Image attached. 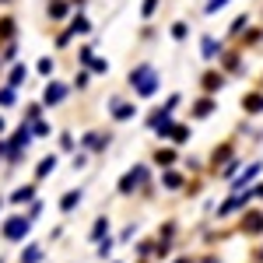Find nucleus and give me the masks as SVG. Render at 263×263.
Segmentation results:
<instances>
[{"label": "nucleus", "instance_id": "f257e3e1", "mask_svg": "<svg viewBox=\"0 0 263 263\" xmlns=\"http://www.w3.org/2000/svg\"><path fill=\"white\" fill-rule=\"evenodd\" d=\"M242 228L249 232V235H260V232H263V214H260V211H249V214L242 218Z\"/></svg>", "mask_w": 263, "mask_h": 263}, {"label": "nucleus", "instance_id": "f03ea898", "mask_svg": "<svg viewBox=\"0 0 263 263\" xmlns=\"http://www.w3.org/2000/svg\"><path fill=\"white\" fill-rule=\"evenodd\" d=\"M218 49H221L218 42L211 39V35H203V60H214V57H218Z\"/></svg>", "mask_w": 263, "mask_h": 263}, {"label": "nucleus", "instance_id": "7ed1b4c3", "mask_svg": "<svg viewBox=\"0 0 263 263\" xmlns=\"http://www.w3.org/2000/svg\"><path fill=\"white\" fill-rule=\"evenodd\" d=\"M25 232H28V224H25V221H11V224H7V239H18V235H25Z\"/></svg>", "mask_w": 263, "mask_h": 263}, {"label": "nucleus", "instance_id": "20e7f679", "mask_svg": "<svg viewBox=\"0 0 263 263\" xmlns=\"http://www.w3.org/2000/svg\"><path fill=\"white\" fill-rule=\"evenodd\" d=\"M165 186H168V190L182 186V176H179V172H168V176H165Z\"/></svg>", "mask_w": 263, "mask_h": 263}, {"label": "nucleus", "instance_id": "39448f33", "mask_svg": "<svg viewBox=\"0 0 263 263\" xmlns=\"http://www.w3.org/2000/svg\"><path fill=\"white\" fill-rule=\"evenodd\" d=\"M78 200H81V193H67V200H63V211H70V207H74Z\"/></svg>", "mask_w": 263, "mask_h": 263}, {"label": "nucleus", "instance_id": "423d86ee", "mask_svg": "<svg viewBox=\"0 0 263 263\" xmlns=\"http://www.w3.org/2000/svg\"><path fill=\"white\" fill-rule=\"evenodd\" d=\"M176 263H193V260H190V256H179V260H176Z\"/></svg>", "mask_w": 263, "mask_h": 263}, {"label": "nucleus", "instance_id": "0eeeda50", "mask_svg": "<svg viewBox=\"0 0 263 263\" xmlns=\"http://www.w3.org/2000/svg\"><path fill=\"white\" fill-rule=\"evenodd\" d=\"M256 260H263V249H260V253H256Z\"/></svg>", "mask_w": 263, "mask_h": 263}]
</instances>
